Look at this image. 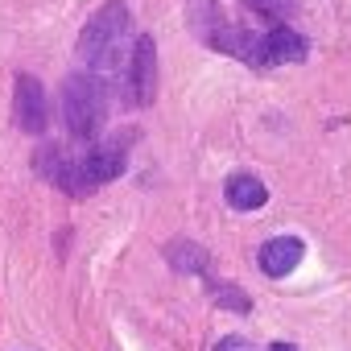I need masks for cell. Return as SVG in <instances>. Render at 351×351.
Here are the masks:
<instances>
[{
	"instance_id": "8fae6325",
	"label": "cell",
	"mask_w": 351,
	"mask_h": 351,
	"mask_svg": "<svg viewBox=\"0 0 351 351\" xmlns=\"http://www.w3.org/2000/svg\"><path fill=\"white\" fill-rule=\"evenodd\" d=\"M215 302H219V306H232V310H248V306H252L240 289H228V285H219V289H215Z\"/></svg>"
},
{
	"instance_id": "30bf717a",
	"label": "cell",
	"mask_w": 351,
	"mask_h": 351,
	"mask_svg": "<svg viewBox=\"0 0 351 351\" xmlns=\"http://www.w3.org/2000/svg\"><path fill=\"white\" fill-rule=\"evenodd\" d=\"M248 5H252L256 13H269V17H289L298 0H248Z\"/></svg>"
},
{
	"instance_id": "277c9868",
	"label": "cell",
	"mask_w": 351,
	"mask_h": 351,
	"mask_svg": "<svg viewBox=\"0 0 351 351\" xmlns=\"http://www.w3.org/2000/svg\"><path fill=\"white\" fill-rule=\"evenodd\" d=\"M128 87H132V104L145 108L153 104L157 95V46L149 34H141L132 42V54H128Z\"/></svg>"
},
{
	"instance_id": "5b68a950",
	"label": "cell",
	"mask_w": 351,
	"mask_h": 351,
	"mask_svg": "<svg viewBox=\"0 0 351 351\" xmlns=\"http://www.w3.org/2000/svg\"><path fill=\"white\" fill-rule=\"evenodd\" d=\"M306 38L293 34V29H273L265 38H256L252 46V62L256 66H285V62H302L306 58Z\"/></svg>"
},
{
	"instance_id": "52a82bcc",
	"label": "cell",
	"mask_w": 351,
	"mask_h": 351,
	"mask_svg": "<svg viewBox=\"0 0 351 351\" xmlns=\"http://www.w3.org/2000/svg\"><path fill=\"white\" fill-rule=\"evenodd\" d=\"M302 252H306V244L298 240V236H277V240H269L265 248H261V273L265 277H289L298 265H302Z\"/></svg>"
},
{
	"instance_id": "3957f363",
	"label": "cell",
	"mask_w": 351,
	"mask_h": 351,
	"mask_svg": "<svg viewBox=\"0 0 351 351\" xmlns=\"http://www.w3.org/2000/svg\"><path fill=\"white\" fill-rule=\"evenodd\" d=\"M120 173H124V145L120 141H108V145L83 153L79 161H58V182L71 195H91L95 186L120 178Z\"/></svg>"
},
{
	"instance_id": "4fadbf2b",
	"label": "cell",
	"mask_w": 351,
	"mask_h": 351,
	"mask_svg": "<svg viewBox=\"0 0 351 351\" xmlns=\"http://www.w3.org/2000/svg\"><path fill=\"white\" fill-rule=\"evenodd\" d=\"M269 351H298V347H293V343H273Z\"/></svg>"
},
{
	"instance_id": "ba28073f",
	"label": "cell",
	"mask_w": 351,
	"mask_h": 351,
	"mask_svg": "<svg viewBox=\"0 0 351 351\" xmlns=\"http://www.w3.org/2000/svg\"><path fill=\"white\" fill-rule=\"evenodd\" d=\"M223 195H228V203L236 211H256V207L269 203V186L261 178H252V173H232L228 186H223Z\"/></svg>"
},
{
	"instance_id": "7a4b0ae2",
	"label": "cell",
	"mask_w": 351,
	"mask_h": 351,
	"mask_svg": "<svg viewBox=\"0 0 351 351\" xmlns=\"http://www.w3.org/2000/svg\"><path fill=\"white\" fill-rule=\"evenodd\" d=\"M62 116H66L71 136H79V141L95 136L99 124H104V116H108L104 79L99 75H71L66 87H62Z\"/></svg>"
},
{
	"instance_id": "7c38bea8",
	"label": "cell",
	"mask_w": 351,
	"mask_h": 351,
	"mask_svg": "<svg viewBox=\"0 0 351 351\" xmlns=\"http://www.w3.org/2000/svg\"><path fill=\"white\" fill-rule=\"evenodd\" d=\"M215 351H256L248 339H240V335H228V339H219L215 343Z\"/></svg>"
},
{
	"instance_id": "9c48e42d",
	"label": "cell",
	"mask_w": 351,
	"mask_h": 351,
	"mask_svg": "<svg viewBox=\"0 0 351 351\" xmlns=\"http://www.w3.org/2000/svg\"><path fill=\"white\" fill-rule=\"evenodd\" d=\"M165 261L178 269V273H203V269H207V248H199V244H191V240H173V244L165 248Z\"/></svg>"
},
{
	"instance_id": "8992f818",
	"label": "cell",
	"mask_w": 351,
	"mask_h": 351,
	"mask_svg": "<svg viewBox=\"0 0 351 351\" xmlns=\"http://www.w3.org/2000/svg\"><path fill=\"white\" fill-rule=\"evenodd\" d=\"M46 120H50L46 87H42L34 75H21V79H17V124H21V132H42Z\"/></svg>"
},
{
	"instance_id": "6da1fadb",
	"label": "cell",
	"mask_w": 351,
	"mask_h": 351,
	"mask_svg": "<svg viewBox=\"0 0 351 351\" xmlns=\"http://www.w3.org/2000/svg\"><path fill=\"white\" fill-rule=\"evenodd\" d=\"M124 42H128V9L120 5V0H112V5H104L79 34V54L87 66L95 71H112L116 58L124 54Z\"/></svg>"
}]
</instances>
